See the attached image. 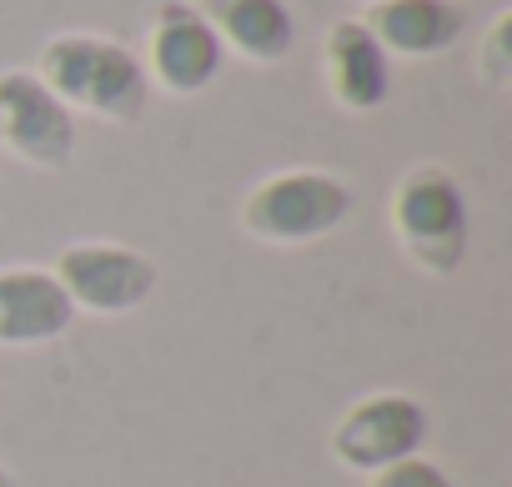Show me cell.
<instances>
[{"label":"cell","mask_w":512,"mask_h":487,"mask_svg":"<svg viewBox=\"0 0 512 487\" xmlns=\"http://www.w3.org/2000/svg\"><path fill=\"white\" fill-rule=\"evenodd\" d=\"M36 76L71 106L111 126H136L151 101L146 66L131 46L96 31H61L41 46Z\"/></svg>","instance_id":"6da1fadb"},{"label":"cell","mask_w":512,"mask_h":487,"mask_svg":"<svg viewBox=\"0 0 512 487\" xmlns=\"http://www.w3.org/2000/svg\"><path fill=\"white\" fill-rule=\"evenodd\" d=\"M392 236L407 252V262L427 277H452L467 262V236H472V216H467V196L457 186V176L437 161H417L402 171V181L392 186V206H387Z\"/></svg>","instance_id":"7a4b0ae2"},{"label":"cell","mask_w":512,"mask_h":487,"mask_svg":"<svg viewBox=\"0 0 512 487\" xmlns=\"http://www.w3.org/2000/svg\"><path fill=\"white\" fill-rule=\"evenodd\" d=\"M357 196L337 171L292 166L267 181H256L241 201V231L262 247H307L332 236L352 216Z\"/></svg>","instance_id":"3957f363"},{"label":"cell","mask_w":512,"mask_h":487,"mask_svg":"<svg viewBox=\"0 0 512 487\" xmlns=\"http://www.w3.org/2000/svg\"><path fill=\"white\" fill-rule=\"evenodd\" d=\"M51 272L66 287L71 307L91 317H126L146 307L161 282L156 262L136 247H121V241H76L56 257Z\"/></svg>","instance_id":"277c9868"},{"label":"cell","mask_w":512,"mask_h":487,"mask_svg":"<svg viewBox=\"0 0 512 487\" xmlns=\"http://www.w3.org/2000/svg\"><path fill=\"white\" fill-rule=\"evenodd\" d=\"M432 432V417L417 397L407 392H372L362 402H352L337 427H332V457L347 472H382L392 462H407L422 452Z\"/></svg>","instance_id":"5b68a950"},{"label":"cell","mask_w":512,"mask_h":487,"mask_svg":"<svg viewBox=\"0 0 512 487\" xmlns=\"http://www.w3.org/2000/svg\"><path fill=\"white\" fill-rule=\"evenodd\" d=\"M0 146L36 171H61L76 151V111L36 71H0Z\"/></svg>","instance_id":"8992f818"},{"label":"cell","mask_w":512,"mask_h":487,"mask_svg":"<svg viewBox=\"0 0 512 487\" xmlns=\"http://www.w3.org/2000/svg\"><path fill=\"white\" fill-rule=\"evenodd\" d=\"M221 61L226 51L191 0H161L151 21V61H141L146 81L166 96H201L221 76Z\"/></svg>","instance_id":"52a82bcc"},{"label":"cell","mask_w":512,"mask_h":487,"mask_svg":"<svg viewBox=\"0 0 512 487\" xmlns=\"http://www.w3.org/2000/svg\"><path fill=\"white\" fill-rule=\"evenodd\" d=\"M81 312L51 267H6L0 272V347H46L71 332Z\"/></svg>","instance_id":"ba28073f"},{"label":"cell","mask_w":512,"mask_h":487,"mask_svg":"<svg viewBox=\"0 0 512 487\" xmlns=\"http://www.w3.org/2000/svg\"><path fill=\"white\" fill-rule=\"evenodd\" d=\"M322 66H327V86H332L342 111H377L387 101V91H392V56L352 16L327 26Z\"/></svg>","instance_id":"9c48e42d"},{"label":"cell","mask_w":512,"mask_h":487,"mask_svg":"<svg viewBox=\"0 0 512 487\" xmlns=\"http://www.w3.org/2000/svg\"><path fill=\"white\" fill-rule=\"evenodd\" d=\"M196 11L216 31L221 51H236L241 61L277 66L292 56L297 21L287 11V0H196Z\"/></svg>","instance_id":"30bf717a"},{"label":"cell","mask_w":512,"mask_h":487,"mask_svg":"<svg viewBox=\"0 0 512 487\" xmlns=\"http://www.w3.org/2000/svg\"><path fill=\"white\" fill-rule=\"evenodd\" d=\"M362 26L377 36L387 56L427 61L462 36V11L452 0H377V6H367Z\"/></svg>","instance_id":"8fae6325"},{"label":"cell","mask_w":512,"mask_h":487,"mask_svg":"<svg viewBox=\"0 0 512 487\" xmlns=\"http://www.w3.org/2000/svg\"><path fill=\"white\" fill-rule=\"evenodd\" d=\"M477 71L492 91H502L512 81V11H497V21L487 26L482 51H477Z\"/></svg>","instance_id":"7c38bea8"},{"label":"cell","mask_w":512,"mask_h":487,"mask_svg":"<svg viewBox=\"0 0 512 487\" xmlns=\"http://www.w3.org/2000/svg\"><path fill=\"white\" fill-rule=\"evenodd\" d=\"M372 487H457L432 457H407V462H392L382 472H372Z\"/></svg>","instance_id":"4fadbf2b"},{"label":"cell","mask_w":512,"mask_h":487,"mask_svg":"<svg viewBox=\"0 0 512 487\" xmlns=\"http://www.w3.org/2000/svg\"><path fill=\"white\" fill-rule=\"evenodd\" d=\"M0 487H21V482H16V472H11L6 462H0Z\"/></svg>","instance_id":"5bb4252c"},{"label":"cell","mask_w":512,"mask_h":487,"mask_svg":"<svg viewBox=\"0 0 512 487\" xmlns=\"http://www.w3.org/2000/svg\"><path fill=\"white\" fill-rule=\"evenodd\" d=\"M362 6H377V0H362Z\"/></svg>","instance_id":"9a60e30c"}]
</instances>
